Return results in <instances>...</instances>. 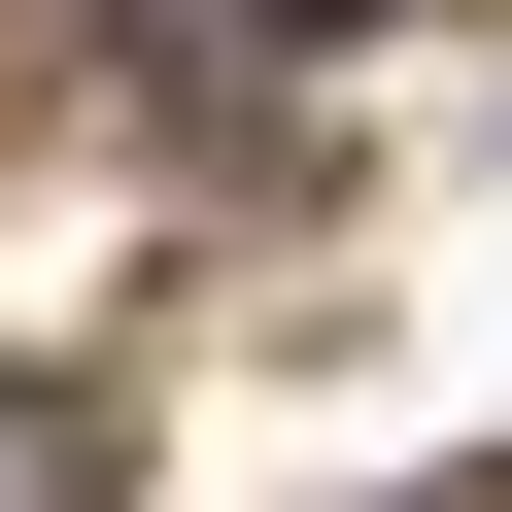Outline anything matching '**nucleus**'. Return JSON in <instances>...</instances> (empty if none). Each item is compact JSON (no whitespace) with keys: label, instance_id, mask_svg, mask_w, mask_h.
Here are the masks:
<instances>
[{"label":"nucleus","instance_id":"f257e3e1","mask_svg":"<svg viewBox=\"0 0 512 512\" xmlns=\"http://www.w3.org/2000/svg\"><path fill=\"white\" fill-rule=\"evenodd\" d=\"M0 512H103V410L69 376H0Z\"/></svg>","mask_w":512,"mask_h":512},{"label":"nucleus","instance_id":"f03ea898","mask_svg":"<svg viewBox=\"0 0 512 512\" xmlns=\"http://www.w3.org/2000/svg\"><path fill=\"white\" fill-rule=\"evenodd\" d=\"M239 35H410V0H239Z\"/></svg>","mask_w":512,"mask_h":512}]
</instances>
